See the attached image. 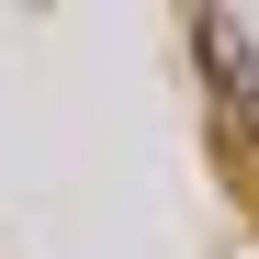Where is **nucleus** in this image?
<instances>
[{
	"label": "nucleus",
	"mask_w": 259,
	"mask_h": 259,
	"mask_svg": "<svg viewBox=\"0 0 259 259\" xmlns=\"http://www.w3.org/2000/svg\"><path fill=\"white\" fill-rule=\"evenodd\" d=\"M192 46H203V79H214V102L237 113V147L259 158V46H248V23L203 12V23H192Z\"/></svg>",
	"instance_id": "obj_1"
}]
</instances>
